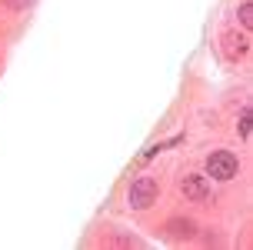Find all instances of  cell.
<instances>
[{
    "label": "cell",
    "mask_w": 253,
    "mask_h": 250,
    "mask_svg": "<svg viewBox=\"0 0 253 250\" xmlns=\"http://www.w3.org/2000/svg\"><path fill=\"white\" fill-rule=\"evenodd\" d=\"M240 134L250 137V110H243V117H240Z\"/></svg>",
    "instance_id": "cell-6"
},
{
    "label": "cell",
    "mask_w": 253,
    "mask_h": 250,
    "mask_svg": "<svg viewBox=\"0 0 253 250\" xmlns=\"http://www.w3.org/2000/svg\"><path fill=\"white\" fill-rule=\"evenodd\" d=\"M240 24L253 27V7H250V3H243V7H240Z\"/></svg>",
    "instance_id": "cell-5"
},
{
    "label": "cell",
    "mask_w": 253,
    "mask_h": 250,
    "mask_svg": "<svg viewBox=\"0 0 253 250\" xmlns=\"http://www.w3.org/2000/svg\"><path fill=\"white\" fill-rule=\"evenodd\" d=\"M183 194L190 200H207V184H203V177H183Z\"/></svg>",
    "instance_id": "cell-3"
},
{
    "label": "cell",
    "mask_w": 253,
    "mask_h": 250,
    "mask_svg": "<svg viewBox=\"0 0 253 250\" xmlns=\"http://www.w3.org/2000/svg\"><path fill=\"white\" fill-rule=\"evenodd\" d=\"M153 197H157V180L137 177V180L130 184V207H133V210H147L153 203Z\"/></svg>",
    "instance_id": "cell-2"
},
{
    "label": "cell",
    "mask_w": 253,
    "mask_h": 250,
    "mask_svg": "<svg viewBox=\"0 0 253 250\" xmlns=\"http://www.w3.org/2000/svg\"><path fill=\"white\" fill-rule=\"evenodd\" d=\"M173 227V237H190V234H193V224H190V220H183V224H170Z\"/></svg>",
    "instance_id": "cell-4"
},
{
    "label": "cell",
    "mask_w": 253,
    "mask_h": 250,
    "mask_svg": "<svg viewBox=\"0 0 253 250\" xmlns=\"http://www.w3.org/2000/svg\"><path fill=\"white\" fill-rule=\"evenodd\" d=\"M237 157L230 153V150H216V153H210V160H207V170H210V177H216V180H233L237 177Z\"/></svg>",
    "instance_id": "cell-1"
}]
</instances>
